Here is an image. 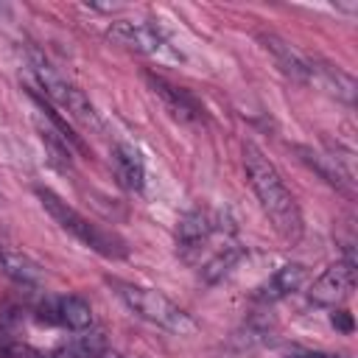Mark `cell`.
<instances>
[{"instance_id": "6da1fadb", "label": "cell", "mask_w": 358, "mask_h": 358, "mask_svg": "<svg viewBox=\"0 0 358 358\" xmlns=\"http://www.w3.org/2000/svg\"><path fill=\"white\" fill-rule=\"evenodd\" d=\"M243 168H246V179L249 187L255 190L263 213L268 215L274 232L288 243L296 246L305 235V221H302V210L294 199V193L285 187L280 171L274 168V162L255 145V143H243Z\"/></svg>"}, {"instance_id": "7a4b0ae2", "label": "cell", "mask_w": 358, "mask_h": 358, "mask_svg": "<svg viewBox=\"0 0 358 358\" xmlns=\"http://www.w3.org/2000/svg\"><path fill=\"white\" fill-rule=\"evenodd\" d=\"M229 241H235V227L218 210H201V207H196V210H190V213H185L179 218V227H176V252L193 268H199L207 257H213Z\"/></svg>"}, {"instance_id": "3957f363", "label": "cell", "mask_w": 358, "mask_h": 358, "mask_svg": "<svg viewBox=\"0 0 358 358\" xmlns=\"http://www.w3.org/2000/svg\"><path fill=\"white\" fill-rule=\"evenodd\" d=\"M109 285L115 288L120 302L134 316H140L143 322L162 327L173 336H193L199 330L196 319L187 310H182L176 302H171L162 291L148 288V285H137V282H126V280H109Z\"/></svg>"}, {"instance_id": "277c9868", "label": "cell", "mask_w": 358, "mask_h": 358, "mask_svg": "<svg viewBox=\"0 0 358 358\" xmlns=\"http://www.w3.org/2000/svg\"><path fill=\"white\" fill-rule=\"evenodd\" d=\"M36 196H39L45 213L59 224V229H64L67 235H73L81 246H87V249H92L95 255L109 257V260H120V257L129 255L126 243H123L115 232H109V229H103L101 224H95V221H90L87 215H81L76 207H70V204H67L64 199H59L53 190L36 187Z\"/></svg>"}, {"instance_id": "5b68a950", "label": "cell", "mask_w": 358, "mask_h": 358, "mask_svg": "<svg viewBox=\"0 0 358 358\" xmlns=\"http://www.w3.org/2000/svg\"><path fill=\"white\" fill-rule=\"evenodd\" d=\"M31 73H34V87L64 115H70L76 123H81L84 129H92V131H101L103 123H101V115L95 112L92 101L73 84L67 81L39 50H31Z\"/></svg>"}, {"instance_id": "8992f818", "label": "cell", "mask_w": 358, "mask_h": 358, "mask_svg": "<svg viewBox=\"0 0 358 358\" xmlns=\"http://www.w3.org/2000/svg\"><path fill=\"white\" fill-rule=\"evenodd\" d=\"M106 36L123 48H131L143 56H151L157 62H179L182 56L165 36V31L154 22H131V20H117L109 25Z\"/></svg>"}, {"instance_id": "52a82bcc", "label": "cell", "mask_w": 358, "mask_h": 358, "mask_svg": "<svg viewBox=\"0 0 358 358\" xmlns=\"http://www.w3.org/2000/svg\"><path fill=\"white\" fill-rule=\"evenodd\" d=\"M355 288V257H341L330 263L308 288V299L322 308L341 305Z\"/></svg>"}, {"instance_id": "ba28073f", "label": "cell", "mask_w": 358, "mask_h": 358, "mask_svg": "<svg viewBox=\"0 0 358 358\" xmlns=\"http://www.w3.org/2000/svg\"><path fill=\"white\" fill-rule=\"evenodd\" d=\"M145 81H148L151 92L159 98V103L165 106V112H168L173 120L185 123V126H201V123H204V117H207V115H204V106H201V101H199L190 90L176 87V84H171L168 78L154 76V73H145Z\"/></svg>"}, {"instance_id": "9c48e42d", "label": "cell", "mask_w": 358, "mask_h": 358, "mask_svg": "<svg viewBox=\"0 0 358 358\" xmlns=\"http://www.w3.org/2000/svg\"><path fill=\"white\" fill-rule=\"evenodd\" d=\"M36 319L45 322V324H62L73 333H84V330L92 327V308L78 294L50 296L36 308Z\"/></svg>"}, {"instance_id": "30bf717a", "label": "cell", "mask_w": 358, "mask_h": 358, "mask_svg": "<svg viewBox=\"0 0 358 358\" xmlns=\"http://www.w3.org/2000/svg\"><path fill=\"white\" fill-rule=\"evenodd\" d=\"M296 154H299V159L308 165V168H313L330 187H336L338 193H344L347 199H355V173L333 154V151H316V148H310V145H296Z\"/></svg>"}, {"instance_id": "8fae6325", "label": "cell", "mask_w": 358, "mask_h": 358, "mask_svg": "<svg viewBox=\"0 0 358 358\" xmlns=\"http://www.w3.org/2000/svg\"><path fill=\"white\" fill-rule=\"evenodd\" d=\"M257 42L263 45V50L271 56L274 67L294 84H310V64H308V56H302L296 48H291L282 36L271 34V31H260L257 34Z\"/></svg>"}, {"instance_id": "7c38bea8", "label": "cell", "mask_w": 358, "mask_h": 358, "mask_svg": "<svg viewBox=\"0 0 358 358\" xmlns=\"http://www.w3.org/2000/svg\"><path fill=\"white\" fill-rule=\"evenodd\" d=\"M305 280H308V268H305L302 263H285V266H280L266 282L257 285L255 299H257L260 305L280 302V299L291 296L294 291H299V288L305 285Z\"/></svg>"}, {"instance_id": "4fadbf2b", "label": "cell", "mask_w": 358, "mask_h": 358, "mask_svg": "<svg viewBox=\"0 0 358 358\" xmlns=\"http://www.w3.org/2000/svg\"><path fill=\"white\" fill-rule=\"evenodd\" d=\"M112 165H115V176L117 182L131 190V193H140L145 187V165H143V157L134 145L129 143H117L112 148Z\"/></svg>"}, {"instance_id": "5bb4252c", "label": "cell", "mask_w": 358, "mask_h": 358, "mask_svg": "<svg viewBox=\"0 0 358 358\" xmlns=\"http://www.w3.org/2000/svg\"><path fill=\"white\" fill-rule=\"evenodd\" d=\"M0 271L6 277H11L17 285H25V288H36L45 280L42 268L28 255H22V252H17V249H11L6 243H0Z\"/></svg>"}, {"instance_id": "9a60e30c", "label": "cell", "mask_w": 358, "mask_h": 358, "mask_svg": "<svg viewBox=\"0 0 358 358\" xmlns=\"http://www.w3.org/2000/svg\"><path fill=\"white\" fill-rule=\"evenodd\" d=\"M308 64H310V81L319 78V84L324 90H330L344 103L355 101V78L350 73H344L341 67H333L327 62H319V59H308Z\"/></svg>"}, {"instance_id": "2e32d148", "label": "cell", "mask_w": 358, "mask_h": 358, "mask_svg": "<svg viewBox=\"0 0 358 358\" xmlns=\"http://www.w3.org/2000/svg\"><path fill=\"white\" fill-rule=\"evenodd\" d=\"M243 257V249H241V243L238 241H229L227 246H221L213 257H207L201 266H199V277L204 280V282H218L221 277H227L232 268H235V263Z\"/></svg>"}, {"instance_id": "e0dca14e", "label": "cell", "mask_w": 358, "mask_h": 358, "mask_svg": "<svg viewBox=\"0 0 358 358\" xmlns=\"http://www.w3.org/2000/svg\"><path fill=\"white\" fill-rule=\"evenodd\" d=\"M106 352V338L103 333H84L70 338L67 344L56 347L50 358H101Z\"/></svg>"}, {"instance_id": "ac0fdd59", "label": "cell", "mask_w": 358, "mask_h": 358, "mask_svg": "<svg viewBox=\"0 0 358 358\" xmlns=\"http://www.w3.org/2000/svg\"><path fill=\"white\" fill-rule=\"evenodd\" d=\"M6 358H50V352H42V350H36V347H31V344H8L6 347Z\"/></svg>"}, {"instance_id": "d6986e66", "label": "cell", "mask_w": 358, "mask_h": 358, "mask_svg": "<svg viewBox=\"0 0 358 358\" xmlns=\"http://www.w3.org/2000/svg\"><path fill=\"white\" fill-rule=\"evenodd\" d=\"M330 322H333L336 330H341V333H352V316H350L347 310H336V308H333Z\"/></svg>"}, {"instance_id": "ffe728a7", "label": "cell", "mask_w": 358, "mask_h": 358, "mask_svg": "<svg viewBox=\"0 0 358 358\" xmlns=\"http://www.w3.org/2000/svg\"><path fill=\"white\" fill-rule=\"evenodd\" d=\"M101 358H120V355H117V352H109V350H106V352H103Z\"/></svg>"}]
</instances>
